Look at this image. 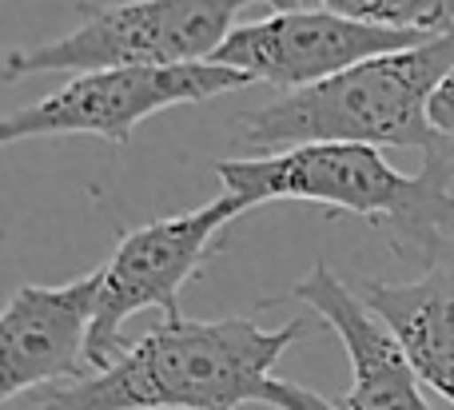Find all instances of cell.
Instances as JSON below:
<instances>
[{"label":"cell","mask_w":454,"mask_h":410,"mask_svg":"<svg viewBox=\"0 0 454 410\" xmlns=\"http://www.w3.org/2000/svg\"><path fill=\"white\" fill-rule=\"evenodd\" d=\"M215 175L227 191L259 204H319L327 215H355L387 236L395 255L423 263L442 255L454 223L450 143L423 151V172L403 175L371 143H303L271 156L220 159Z\"/></svg>","instance_id":"obj_1"},{"label":"cell","mask_w":454,"mask_h":410,"mask_svg":"<svg viewBox=\"0 0 454 410\" xmlns=\"http://www.w3.org/2000/svg\"><path fill=\"white\" fill-rule=\"evenodd\" d=\"M263 4H271L275 12H287V8H299L303 0H263Z\"/></svg>","instance_id":"obj_14"},{"label":"cell","mask_w":454,"mask_h":410,"mask_svg":"<svg viewBox=\"0 0 454 410\" xmlns=\"http://www.w3.org/2000/svg\"><path fill=\"white\" fill-rule=\"evenodd\" d=\"M431 124L442 140L454 143V68L442 76V84L431 96Z\"/></svg>","instance_id":"obj_13"},{"label":"cell","mask_w":454,"mask_h":410,"mask_svg":"<svg viewBox=\"0 0 454 410\" xmlns=\"http://www.w3.org/2000/svg\"><path fill=\"white\" fill-rule=\"evenodd\" d=\"M263 406H271V410H343V406L331 403V398L315 395V391L299 387V383H287V379H271V383H267Z\"/></svg>","instance_id":"obj_12"},{"label":"cell","mask_w":454,"mask_h":410,"mask_svg":"<svg viewBox=\"0 0 454 410\" xmlns=\"http://www.w3.org/2000/svg\"><path fill=\"white\" fill-rule=\"evenodd\" d=\"M423 40L431 36L351 20L335 8H287V12H271L263 20L235 24L212 60L243 72L251 84L299 92V88L331 80L371 56L403 52Z\"/></svg>","instance_id":"obj_7"},{"label":"cell","mask_w":454,"mask_h":410,"mask_svg":"<svg viewBox=\"0 0 454 410\" xmlns=\"http://www.w3.org/2000/svg\"><path fill=\"white\" fill-rule=\"evenodd\" d=\"M359 295L395 331L419 379L454 406V271L431 267L411 283L363 279Z\"/></svg>","instance_id":"obj_10"},{"label":"cell","mask_w":454,"mask_h":410,"mask_svg":"<svg viewBox=\"0 0 454 410\" xmlns=\"http://www.w3.org/2000/svg\"><path fill=\"white\" fill-rule=\"evenodd\" d=\"M307 335V319L263 331L255 319H164L112 367L48 387L36 410H239L263 403L275 363Z\"/></svg>","instance_id":"obj_2"},{"label":"cell","mask_w":454,"mask_h":410,"mask_svg":"<svg viewBox=\"0 0 454 410\" xmlns=\"http://www.w3.org/2000/svg\"><path fill=\"white\" fill-rule=\"evenodd\" d=\"M100 267L60 287H16L0 315V398L4 403H12L24 391L64 387L92 375L88 343H92L96 307H100Z\"/></svg>","instance_id":"obj_8"},{"label":"cell","mask_w":454,"mask_h":410,"mask_svg":"<svg viewBox=\"0 0 454 410\" xmlns=\"http://www.w3.org/2000/svg\"><path fill=\"white\" fill-rule=\"evenodd\" d=\"M255 0H120L80 4V24L44 44H16L4 52V80L44 72H108V68H172L212 60L231 36L235 16Z\"/></svg>","instance_id":"obj_4"},{"label":"cell","mask_w":454,"mask_h":410,"mask_svg":"<svg viewBox=\"0 0 454 410\" xmlns=\"http://www.w3.org/2000/svg\"><path fill=\"white\" fill-rule=\"evenodd\" d=\"M243 212H251V199L223 191L220 199L204 207L164 215L136 231H120L116 251L100 267L104 287L92 323V343H88L92 375L124 355L128 343L120 339V327L132 315L140 311H164V319L180 315V287L196 279L223 251V228L239 220Z\"/></svg>","instance_id":"obj_5"},{"label":"cell","mask_w":454,"mask_h":410,"mask_svg":"<svg viewBox=\"0 0 454 410\" xmlns=\"http://www.w3.org/2000/svg\"><path fill=\"white\" fill-rule=\"evenodd\" d=\"M323 4L379 28L427 32V36L454 28V0H323Z\"/></svg>","instance_id":"obj_11"},{"label":"cell","mask_w":454,"mask_h":410,"mask_svg":"<svg viewBox=\"0 0 454 410\" xmlns=\"http://www.w3.org/2000/svg\"><path fill=\"white\" fill-rule=\"evenodd\" d=\"M291 295L307 303L343 343L351 363V391L343 398V410H431L419 387L423 379L395 331L327 263H315L307 279L291 287Z\"/></svg>","instance_id":"obj_9"},{"label":"cell","mask_w":454,"mask_h":410,"mask_svg":"<svg viewBox=\"0 0 454 410\" xmlns=\"http://www.w3.org/2000/svg\"><path fill=\"white\" fill-rule=\"evenodd\" d=\"M454 68V28L415 48L355 64L331 80L283 92L243 116L239 143L255 156L303 143H371V148H439L450 143L431 124V96Z\"/></svg>","instance_id":"obj_3"},{"label":"cell","mask_w":454,"mask_h":410,"mask_svg":"<svg viewBox=\"0 0 454 410\" xmlns=\"http://www.w3.org/2000/svg\"><path fill=\"white\" fill-rule=\"evenodd\" d=\"M251 80L215 60L172 64V68H108L80 72L64 88L20 112H8L0 140H52V135H100L108 143H128L132 132L156 112L180 104H204L239 92Z\"/></svg>","instance_id":"obj_6"}]
</instances>
